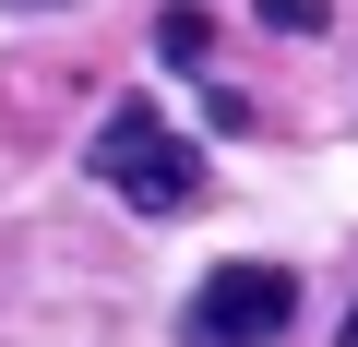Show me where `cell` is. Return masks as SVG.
<instances>
[{
	"mask_svg": "<svg viewBox=\"0 0 358 347\" xmlns=\"http://www.w3.org/2000/svg\"><path fill=\"white\" fill-rule=\"evenodd\" d=\"M155 48H167V60H203V48H215L203 0H167V13H155Z\"/></svg>",
	"mask_w": 358,
	"mask_h": 347,
	"instance_id": "3957f363",
	"label": "cell"
},
{
	"mask_svg": "<svg viewBox=\"0 0 358 347\" xmlns=\"http://www.w3.org/2000/svg\"><path fill=\"white\" fill-rule=\"evenodd\" d=\"M84 168H96L131 216H179V204H203V144L167 132L155 96H120V108L96 120V156H84Z\"/></svg>",
	"mask_w": 358,
	"mask_h": 347,
	"instance_id": "6da1fadb",
	"label": "cell"
},
{
	"mask_svg": "<svg viewBox=\"0 0 358 347\" xmlns=\"http://www.w3.org/2000/svg\"><path fill=\"white\" fill-rule=\"evenodd\" d=\"M334 347H358V311H346V335H334Z\"/></svg>",
	"mask_w": 358,
	"mask_h": 347,
	"instance_id": "277c9868",
	"label": "cell"
},
{
	"mask_svg": "<svg viewBox=\"0 0 358 347\" xmlns=\"http://www.w3.org/2000/svg\"><path fill=\"white\" fill-rule=\"evenodd\" d=\"M299 311V264H215L179 311V347H275Z\"/></svg>",
	"mask_w": 358,
	"mask_h": 347,
	"instance_id": "7a4b0ae2",
	"label": "cell"
},
{
	"mask_svg": "<svg viewBox=\"0 0 358 347\" xmlns=\"http://www.w3.org/2000/svg\"><path fill=\"white\" fill-rule=\"evenodd\" d=\"M24 13H48V0H24Z\"/></svg>",
	"mask_w": 358,
	"mask_h": 347,
	"instance_id": "5b68a950",
	"label": "cell"
}]
</instances>
